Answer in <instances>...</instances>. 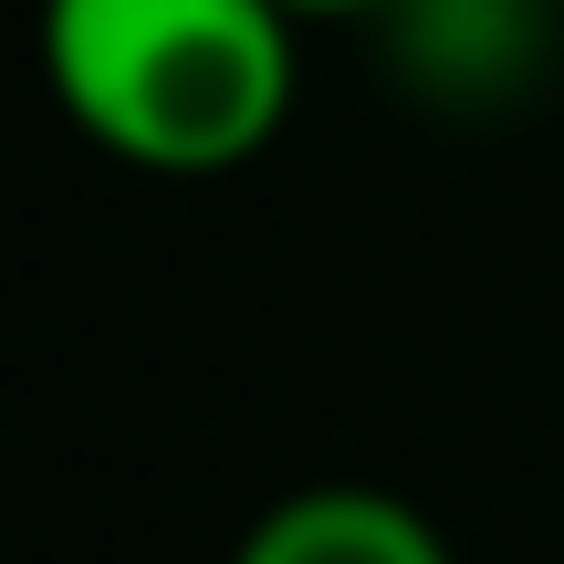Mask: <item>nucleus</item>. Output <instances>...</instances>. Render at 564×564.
Listing matches in <instances>:
<instances>
[{
    "label": "nucleus",
    "mask_w": 564,
    "mask_h": 564,
    "mask_svg": "<svg viewBox=\"0 0 564 564\" xmlns=\"http://www.w3.org/2000/svg\"><path fill=\"white\" fill-rule=\"evenodd\" d=\"M282 11H293V21H303V11H366V0H282Z\"/></svg>",
    "instance_id": "3"
},
{
    "label": "nucleus",
    "mask_w": 564,
    "mask_h": 564,
    "mask_svg": "<svg viewBox=\"0 0 564 564\" xmlns=\"http://www.w3.org/2000/svg\"><path fill=\"white\" fill-rule=\"evenodd\" d=\"M230 564H449L440 523L408 512L398 491H366V481H324V491H293L272 502L262 523L241 533Z\"/></svg>",
    "instance_id": "2"
},
{
    "label": "nucleus",
    "mask_w": 564,
    "mask_h": 564,
    "mask_svg": "<svg viewBox=\"0 0 564 564\" xmlns=\"http://www.w3.org/2000/svg\"><path fill=\"white\" fill-rule=\"evenodd\" d=\"M42 74L105 158L209 178L262 158L293 116V11L282 0H42Z\"/></svg>",
    "instance_id": "1"
}]
</instances>
